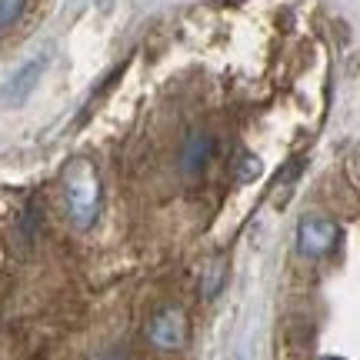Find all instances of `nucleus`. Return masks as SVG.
<instances>
[{
    "label": "nucleus",
    "instance_id": "f257e3e1",
    "mask_svg": "<svg viewBox=\"0 0 360 360\" xmlns=\"http://www.w3.org/2000/svg\"><path fill=\"white\" fill-rule=\"evenodd\" d=\"M64 191H67V214L80 231L94 227V220L101 214V177L97 167L87 157L70 160L64 170Z\"/></svg>",
    "mask_w": 360,
    "mask_h": 360
},
{
    "label": "nucleus",
    "instance_id": "f03ea898",
    "mask_svg": "<svg viewBox=\"0 0 360 360\" xmlns=\"http://www.w3.org/2000/svg\"><path fill=\"white\" fill-rule=\"evenodd\" d=\"M340 227L323 214H307V217L297 224V250L304 257H327L337 247Z\"/></svg>",
    "mask_w": 360,
    "mask_h": 360
},
{
    "label": "nucleus",
    "instance_id": "7ed1b4c3",
    "mask_svg": "<svg viewBox=\"0 0 360 360\" xmlns=\"http://www.w3.org/2000/svg\"><path fill=\"white\" fill-rule=\"evenodd\" d=\"M147 337L160 350H180L187 344V314L180 307H160L147 323Z\"/></svg>",
    "mask_w": 360,
    "mask_h": 360
},
{
    "label": "nucleus",
    "instance_id": "20e7f679",
    "mask_svg": "<svg viewBox=\"0 0 360 360\" xmlns=\"http://www.w3.org/2000/svg\"><path fill=\"white\" fill-rule=\"evenodd\" d=\"M40 74H44V57H34V60H27L17 74H13L7 84H4V90H0V101L7 103V107H13V103H24L27 97H30V90L37 87Z\"/></svg>",
    "mask_w": 360,
    "mask_h": 360
},
{
    "label": "nucleus",
    "instance_id": "39448f33",
    "mask_svg": "<svg viewBox=\"0 0 360 360\" xmlns=\"http://www.w3.org/2000/svg\"><path fill=\"white\" fill-rule=\"evenodd\" d=\"M214 150H217V141L210 134H193L191 141L184 143V150H180V167L187 174H200V170L210 167Z\"/></svg>",
    "mask_w": 360,
    "mask_h": 360
},
{
    "label": "nucleus",
    "instance_id": "423d86ee",
    "mask_svg": "<svg viewBox=\"0 0 360 360\" xmlns=\"http://www.w3.org/2000/svg\"><path fill=\"white\" fill-rule=\"evenodd\" d=\"M224 281H227V260L224 257H214L207 264L204 270V281H200V294L210 300V297H217L224 290Z\"/></svg>",
    "mask_w": 360,
    "mask_h": 360
},
{
    "label": "nucleus",
    "instance_id": "0eeeda50",
    "mask_svg": "<svg viewBox=\"0 0 360 360\" xmlns=\"http://www.w3.org/2000/svg\"><path fill=\"white\" fill-rule=\"evenodd\" d=\"M20 13H24V0H0V30L17 24Z\"/></svg>",
    "mask_w": 360,
    "mask_h": 360
},
{
    "label": "nucleus",
    "instance_id": "6e6552de",
    "mask_svg": "<svg viewBox=\"0 0 360 360\" xmlns=\"http://www.w3.org/2000/svg\"><path fill=\"white\" fill-rule=\"evenodd\" d=\"M237 177H240V180L260 177V160H257V157H250V154L240 157V160H237Z\"/></svg>",
    "mask_w": 360,
    "mask_h": 360
},
{
    "label": "nucleus",
    "instance_id": "1a4fd4ad",
    "mask_svg": "<svg viewBox=\"0 0 360 360\" xmlns=\"http://www.w3.org/2000/svg\"><path fill=\"white\" fill-rule=\"evenodd\" d=\"M323 360H340V357H323Z\"/></svg>",
    "mask_w": 360,
    "mask_h": 360
}]
</instances>
